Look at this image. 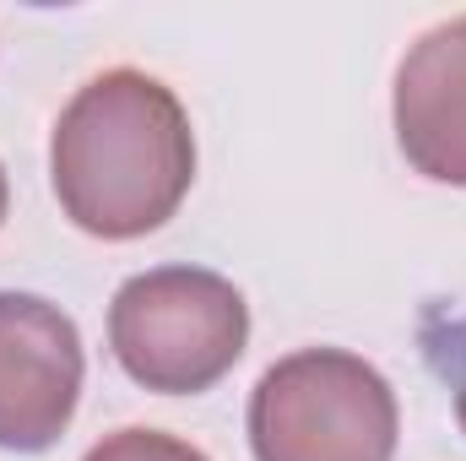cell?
Instances as JSON below:
<instances>
[{
  "label": "cell",
  "instance_id": "4",
  "mask_svg": "<svg viewBox=\"0 0 466 461\" xmlns=\"http://www.w3.org/2000/svg\"><path fill=\"white\" fill-rule=\"evenodd\" d=\"M82 332L38 293H0V451H49L82 402Z\"/></svg>",
  "mask_w": 466,
  "mask_h": 461
},
{
  "label": "cell",
  "instance_id": "6",
  "mask_svg": "<svg viewBox=\"0 0 466 461\" xmlns=\"http://www.w3.org/2000/svg\"><path fill=\"white\" fill-rule=\"evenodd\" d=\"M423 347L434 358V369L445 374L451 385V402H456V424L466 435V315H429L423 321Z\"/></svg>",
  "mask_w": 466,
  "mask_h": 461
},
{
  "label": "cell",
  "instance_id": "7",
  "mask_svg": "<svg viewBox=\"0 0 466 461\" xmlns=\"http://www.w3.org/2000/svg\"><path fill=\"white\" fill-rule=\"evenodd\" d=\"M82 461H207V451H196L190 440L163 435V429H115Z\"/></svg>",
  "mask_w": 466,
  "mask_h": 461
},
{
  "label": "cell",
  "instance_id": "5",
  "mask_svg": "<svg viewBox=\"0 0 466 461\" xmlns=\"http://www.w3.org/2000/svg\"><path fill=\"white\" fill-rule=\"evenodd\" d=\"M390 119L412 174L466 190V16L429 27L401 55Z\"/></svg>",
  "mask_w": 466,
  "mask_h": 461
},
{
  "label": "cell",
  "instance_id": "3",
  "mask_svg": "<svg viewBox=\"0 0 466 461\" xmlns=\"http://www.w3.org/2000/svg\"><path fill=\"white\" fill-rule=\"evenodd\" d=\"M249 343V304L223 271L152 266L119 282L109 304L115 364L157 396L212 391Z\"/></svg>",
  "mask_w": 466,
  "mask_h": 461
},
{
  "label": "cell",
  "instance_id": "2",
  "mask_svg": "<svg viewBox=\"0 0 466 461\" xmlns=\"http://www.w3.org/2000/svg\"><path fill=\"white\" fill-rule=\"evenodd\" d=\"M255 461H390L401 407L390 380L348 347H299L249 391Z\"/></svg>",
  "mask_w": 466,
  "mask_h": 461
},
{
  "label": "cell",
  "instance_id": "1",
  "mask_svg": "<svg viewBox=\"0 0 466 461\" xmlns=\"http://www.w3.org/2000/svg\"><path fill=\"white\" fill-rule=\"evenodd\" d=\"M49 185L93 239L125 244L163 229L196 185V130L174 87L136 66L82 82L49 136Z\"/></svg>",
  "mask_w": 466,
  "mask_h": 461
},
{
  "label": "cell",
  "instance_id": "8",
  "mask_svg": "<svg viewBox=\"0 0 466 461\" xmlns=\"http://www.w3.org/2000/svg\"><path fill=\"white\" fill-rule=\"evenodd\" d=\"M5 207H11V185H5V169H0V223H5Z\"/></svg>",
  "mask_w": 466,
  "mask_h": 461
}]
</instances>
